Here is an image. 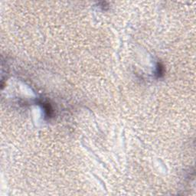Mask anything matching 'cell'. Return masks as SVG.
<instances>
[{
  "mask_svg": "<svg viewBox=\"0 0 196 196\" xmlns=\"http://www.w3.org/2000/svg\"><path fill=\"white\" fill-rule=\"evenodd\" d=\"M40 104L42 105V108H43L44 111H45V117L51 118L53 116V110L51 108L50 104L47 102H40Z\"/></svg>",
  "mask_w": 196,
  "mask_h": 196,
  "instance_id": "cell-1",
  "label": "cell"
},
{
  "mask_svg": "<svg viewBox=\"0 0 196 196\" xmlns=\"http://www.w3.org/2000/svg\"><path fill=\"white\" fill-rule=\"evenodd\" d=\"M164 72H165V69H164V66L161 63H158L157 66H156V75L157 77H162L164 75Z\"/></svg>",
  "mask_w": 196,
  "mask_h": 196,
  "instance_id": "cell-2",
  "label": "cell"
}]
</instances>
